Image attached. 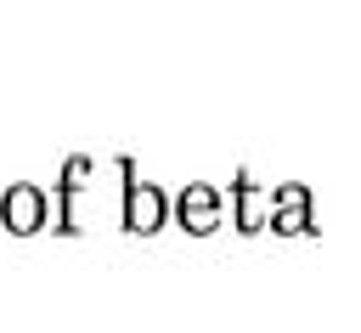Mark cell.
<instances>
[{"instance_id":"6da1fadb","label":"cell","mask_w":361,"mask_h":333,"mask_svg":"<svg viewBox=\"0 0 361 333\" xmlns=\"http://www.w3.org/2000/svg\"><path fill=\"white\" fill-rule=\"evenodd\" d=\"M0 220H6V231H39L45 226V198H39V186H6V198H0Z\"/></svg>"}]
</instances>
